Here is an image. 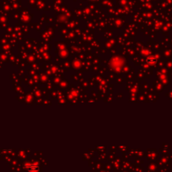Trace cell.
I'll use <instances>...</instances> for the list:
<instances>
[{"mask_svg":"<svg viewBox=\"0 0 172 172\" xmlns=\"http://www.w3.org/2000/svg\"><path fill=\"white\" fill-rule=\"evenodd\" d=\"M157 62V59L154 56H149L147 59V63L149 64H153Z\"/></svg>","mask_w":172,"mask_h":172,"instance_id":"cell-1","label":"cell"}]
</instances>
